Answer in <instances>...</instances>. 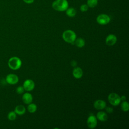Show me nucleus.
Returning <instances> with one entry per match:
<instances>
[{
	"label": "nucleus",
	"instance_id": "2",
	"mask_svg": "<svg viewBox=\"0 0 129 129\" xmlns=\"http://www.w3.org/2000/svg\"><path fill=\"white\" fill-rule=\"evenodd\" d=\"M62 37L64 41L74 45V41L76 39V34L74 31L71 30H67L63 32Z\"/></svg>",
	"mask_w": 129,
	"mask_h": 129
},
{
	"label": "nucleus",
	"instance_id": "22",
	"mask_svg": "<svg viewBox=\"0 0 129 129\" xmlns=\"http://www.w3.org/2000/svg\"><path fill=\"white\" fill-rule=\"evenodd\" d=\"M24 90H25V89H24V87L21 86H18L16 89V92L19 94H21L23 93L24 92Z\"/></svg>",
	"mask_w": 129,
	"mask_h": 129
},
{
	"label": "nucleus",
	"instance_id": "12",
	"mask_svg": "<svg viewBox=\"0 0 129 129\" xmlns=\"http://www.w3.org/2000/svg\"><path fill=\"white\" fill-rule=\"evenodd\" d=\"M83 74L82 69L80 67H76L73 71V75L76 79L81 78Z\"/></svg>",
	"mask_w": 129,
	"mask_h": 129
},
{
	"label": "nucleus",
	"instance_id": "20",
	"mask_svg": "<svg viewBox=\"0 0 129 129\" xmlns=\"http://www.w3.org/2000/svg\"><path fill=\"white\" fill-rule=\"evenodd\" d=\"M7 117L9 120L11 121H13L16 119L17 117V114L14 111H11L8 113Z\"/></svg>",
	"mask_w": 129,
	"mask_h": 129
},
{
	"label": "nucleus",
	"instance_id": "19",
	"mask_svg": "<svg viewBox=\"0 0 129 129\" xmlns=\"http://www.w3.org/2000/svg\"><path fill=\"white\" fill-rule=\"evenodd\" d=\"M121 109L123 111H127L129 110V104L128 103L125 101H122L121 103Z\"/></svg>",
	"mask_w": 129,
	"mask_h": 129
},
{
	"label": "nucleus",
	"instance_id": "5",
	"mask_svg": "<svg viewBox=\"0 0 129 129\" xmlns=\"http://www.w3.org/2000/svg\"><path fill=\"white\" fill-rule=\"evenodd\" d=\"M97 22L102 25H106L110 21V17L105 14H101L99 15L96 18Z\"/></svg>",
	"mask_w": 129,
	"mask_h": 129
},
{
	"label": "nucleus",
	"instance_id": "6",
	"mask_svg": "<svg viewBox=\"0 0 129 129\" xmlns=\"http://www.w3.org/2000/svg\"><path fill=\"white\" fill-rule=\"evenodd\" d=\"M6 81L10 85H15L18 82L19 78L16 74H9L6 76Z\"/></svg>",
	"mask_w": 129,
	"mask_h": 129
},
{
	"label": "nucleus",
	"instance_id": "14",
	"mask_svg": "<svg viewBox=\"0 0 129 129\" xmlns=\"http://www.w3.org/2000/svg\"><path fill=\"white\" fill-rule=\"evenodd\" d=\"M96 117L98 120L101 121H105L108 118V116L105 112L99 111L97 113Z\"/></svg>",
	"mask_w": 129,
	"mask_h": 129
},
{
	"label": "nucleus",
	"instance_id": "11",
	"mask_svg": "<svg viewBox=\"0 0 129 129\" xmlns=\"http://www.w3.org/2000/svg\"><path fill=\"white\" fill-rule=\"evenodd\" d=\"M22 100L26 104L31 103L33 100L32 95L29 93H25L22 96Z\"/></svg>",
	"mask_w": 129,
	"mask_h": 129
},
{
	"label": "nucleus",
	"instance_id": "9",
	"mask_svg": "<svg viewBox=\"0 0 129 129\" xmlns=\"http://www.w3.org/2000/svg\"><path fill=\"white\" fill-rule=\"evenodd\" d=\"M117 41V37L114 34H109L106 38L105 43L107 45L112 46L114 45Z\"/></svg>",
	"mask_w": 129,
	"mask_h": 129
},
{
	"label": "nucleus",
	"instance_id": "18",
	"mask_svg": "<svg viewBox=\"0 0 129 129\" xmlns=\"http://www.w3.org/2000/svg\"><path fill=\"white\" fill-rule=\"evenodd\" d=\"M98 4V0H87V5L89 8H93L97 6Z\"/></svg>",
	"mask_w": 129,
	"mask_h": 129
},
{
	"label": "nucleus",
	"instance_id": "17",
	"mask_svg": "<svg viewBox=\"0 0 129 129\" xmlns=\"http://www.w3.org/2000/svg\"><path fill=\"white\" fill-rule=\"evenodd\" d=\"M37 106L34 103H30L28 104L27 109L30 113H34L37 110Z\"/></svg>",
	"mask_w": 129,
	"mask_h": 129
},
{
	"label": "nucleus",
	"instance_id": "21",
	"mask_svg": "<svg viewBox=\"0 0 129 129\" xmlns=\"http://www.w3.org/2000/svg\"><path fill=\"white\" fill-rule=\"evenodd\" d=\"M88 8H89V7L87 4H83L80 6V10L81 12H86L88 11Z\"/></svg>",
	"mask_w": 129,
	"mask_h": 129
},
{
	"label": "nucleus",
	"instance_id": "8",
	"mask_svg": "<svg viewBox=\"0 0 129 129\" xmlns=\"http://www.w3.org/2000/svg\"><path fill=\"white\" fill-rule=\"evenodd\" d=\"M87 123L88 127L90 128H95L97 124V118L95 117L94 115L91 114L88 117L87 120Z\"/></svg>",
	"mask_w": 129,
	"mask_h": 129
},
{
	"label": "nucleus",
	"instance_id": "3",
	"mask_svg": "<svg viewBox=\"0 0 129 129\" xmlns=\"http://www.w3.org/2000/svg\"><path fill=\"white\" fill-rule=\"evenodd\" d=\"M8 64L11 70L15 71L21 68L22 66V61L18 57L13 56L9 58Z\"/></svg>",
	"mask_w": 129,
	"mask_h": 129
},
{
	"label": "nucleus",
	"instance_id": "26",
	"mask_svg": "<svg viewBox=\"0 0 129 129\" xmlns=\"http://www.w3.org/2000/svg\"><path fill=\"white\" fill-rule=\"evenodd\" d=\"M120 99H121V100H122V101H125V99H126V97H125V96L123 95V96H122L120 97Z\"/></svg>",
	"mask_w": 129,
	"mask_h": 129
},
{
	"label": "nucleus",
	"instance_id": "1",
	"mask_svg": "<svg viewBox=\"0 0 129 129\" xmlns=\"http://www.w3.org/2000/svg\"><path fill=\"white\" fill-rule=\"evenodd\" d=\"M52 8L56 11H66L69 8V3L67 0H55L52 4Z\"/></svg>",
	"mask_w": 129,
	"mask_h": 129
},
{
	"label": "nucleus",
	"instance_id": "25",
	"mask_svg": "<svg viewBox=\"0 0 129 129\" xmlns=\"http://www.w3.org/2000/svg\"><path fill=\"white\" fill-rule=\"evenodd\" d=\"M71 66H73V67H76L77 64V62L75 61V60H72L71 61Z\"/></svg>",
	"mask_w": 129,
	"mask_h": 129
},
{
	"label": "nucleus",
	"instance_id": "15",
	"mask_svg": "<svg viewBox=\"0 0 129 129\" xmlns=\"http://www.w3.org/2000/svg\"><path fill=\"white\" fill-rule=\"evenodd\" d=\"M66 13L68 17H74L76 16L77 14V11L75 8L70 7V8H68L66 10Z\"/></svg>",
	"mask_w": 129,
	"mask_h": 129
},
{
	"label": "nucleus",
	"instance_id": "10",
	"mask_svg": "<svg viewBox=\"0 0 129 129\" xmlns=\"http://www.w3.org/2000/svg\"><path fill=\"white\" fill-rule=\"evenodd\" d=\"M94 107L97 110L103 109L106 107V102L103 100H97L94 103Z\"/></svg>",
	"mask_w": 129,
	"mask_h": 129
},
{
	"label": "nucleus",
	"instance_id": "7",
	"mask_svg": "<svg viewBox=\"0 0 129 129\" xmlns=\"http://www.w3.org/2000/svg\"><path fill=\"white\" fill-rule=\"evenodd\" d=\"M23 87H24L25 90L31 91L34 89L35 87V84L32 80L27 79L24 82Z\"/></svg>",
	"mask_w": 129,
	"mask_h": 129
},
{
	"label": "nucleus",
	"instance_id": "23",
	"mask_svg": "<svg viewBox=\"0 0 129 129\" xmlns=\"http://www.w3.org/2000/svg\"><path fill=\"white\" fill-rule=\"evenodd\" d=\"M105 109H106V112H107V113H112V112H113V108H112V107H106Z\"/></svg>",
	"mask_w": 129,
	"mask_h": 129
},
{
	"label": "nucleus",
	"instance_id": "13",
	"mask_svg": "<svg viewBox=\"0 0 129 129\" xmlns=\"http://www.w3.org/2000/svg\"><path fill=\"white\" fill-rule=\"evenodd\" d=\"M14 111L15 113L19 115L24 114L26 112V108L24 106L22 105H18L15 108Z\"/></svg>",
	"mask_w": 129,
	"mask_h": 129
},
{
	"label": "nucleus",
	"instance_id": "24",
	"mask_svg": "<svg viewBox=\"0 0 129 129\" xmlns=\"http://www.w3.org/2000/svg\"><path fill=\"white\" fill-rule=\"evenodd\" d=\"M23 1L25 3L27 4H32L34 1V0H23Z\"/></svg>",
	"mask_w": 129,
	"mask_h": 129
},
{
	"label": "nucleus",
	"instance_id": "16",
	"mask_svg": "<svg viewBox=\"0 0 129 129\" xmlns=\"http://www.w3.org/2000/svg\"><path fill=\"white\" fill-rule=\"evenodd\" d=\"M74 44H75L78 47H83L85 44V40L82 38H78L76 39L74 41Z\"/></svg>",
	"mask_w": 129,
	"mask_h": 129
},
{
	"label": "nucleus",
	"instance_id": "4",
	"mask_svg": "<svg viewBox=\"0 0 129 129\" xmlns=\"http://www.w3.org/2000/svg\"><path fill=\"white\" fill-rule=\"evenodd\" d=\"M108 100L113 106H117L121 102L120 97L115 93H111L108 96Z\"/></svg>",
	"mask_w": 129,
	"mask_h": 129
}]
</instances>
